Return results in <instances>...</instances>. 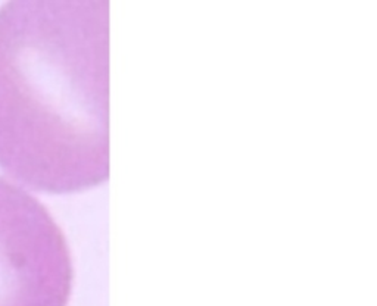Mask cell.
Returning <instances> with one entry per match:
<instances>
[{
  "mask_svg": "<svg viewBox=\"0 0 377 306\" xmlns=\"http://www.w3.org/2000/svg\"><path fill=\"white\" fill-rule=\"evenodd\" d=\"M72 267L44 206L0 178V306H67Z\"/></svg>",
  "mask_w": 377,
  "mask_h": 306,
  "instance_id": "7a4b0ae2",
  "label": "cell"
},
{
  "mask_svg": "<svg viewBox=\"0 0 377 306\" xmlns=\"http://www.w3.org/2000/svg\"><path fill=\"white\" fill-rule=\"evenodd\" d=\"M0 167L50 193L108 177V3L0 9Z\"/></svg>",
  "mask_w": 377,
  "mask_h": 306,
  "instance_id": "6da1fadb",
  "label": "cell"
}]
</instances>
